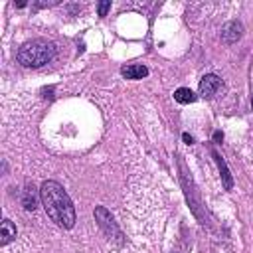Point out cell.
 I'll list each match as a JSON object with an SVG mask.
<instances>
[{"mask_svg":"<svg viewBox=\"0 0 253 253\" xmlns=\"http://www.w3.org/2000/svg\"><path fill=\"white\" fill-rule=\"evenodd\" d=\"M22 206L28 210V211H34L38 208V194H36V188L34 184H26L24 192H22Z\"/></svg>","mask_w":253,"mask_h":253,"instance_id":"obj_8","label":"cell"},{"mask_svg":"<svg viewBox=\"0 0 253 253\" xmlns=\"http://www.w3.org/2000/svg\"><path fill=\"white\" fill-rule=\"evenodd\" d=\"M16 235H18L16 225H14L8 217H4V219H2V227H0V247H8V243L14 241Z\"/></svg>","mask_w":253,"mask_h":253,"instance_id":"obj_6","label":"cell"},{"mask_svg":"<svg viewBox=\"0 0 253 253\" xmlns=\"http://www.w3.org/2000/svg\"><path fill=\"white\" fill-rule=\"evenodd\" d=\"M182 138H184V142H186V144H194V138H192L188 132H184V134H182Z\"/></svg>","mask_w":253,"mask_h":253,"instance_id":"obj_12","label":"cell"},{"mask_svg":"<svg viewBox=\"0 0 253 253\" xmlns=\"http://www.w3.org/2000/svg\"><path fill=\"white\" fill-rule=\"evenodd\" d=\"M121 73L126 79H142L148 75V67L146 65H138V63H130V65H123Z\"/></svg>","mask_w":253,"mask_h":253,"instance_id":"obj_7","label":"cell"},{"mask_svg":"<svg viewBox=\"0 0 253 253\" xmlns=\"http://www.w3.org/2000/svg\"><path fill=\"white\" fill-rule=\"evenodd\" d=\"M109 8H111V2H109V0H105V2H99V4H97V12H99V16H107Z\"/></svg>","mask_w":253,"mask_h":253,"instance_id":"obj_11","label":"cell"},{"mask_svg":"<svg viewBox=\"0 0 253 253\" xmlns=\"http://www.w3.org/2000/svg\"><path fill=\"white\" fill-rule=\"evenodd\" d=\"M251 107H253V95H251Z\"/></svg>","mask_w":253,"mask_h":253,"instance_id":"obj_14","label":"cell"},{"mask_svg":"<svg viewBox=\"0 0 253 253\" xmlns=\"http://www.w3.org/2000/svg\"><path fill=\"white\" fill-rule=\"evenodd\" d=\"M213 140H217V142H221V140H223V134H221V130H215V132H213Z\"/></svg>","mask_w":253,"mask_h":253,"instance_id":"obj_13","label":"cell"},{"mask_svg":"<svg viewBox=\"0 0 253 253\" xmlns=\"http://www.w3.org/2000/svg\"><path fill=\"white\" fill-rule=\"evenodd\" d=\"M53 57H55V43H51L47 40L26 42L16 53L18 63L24 67H42V65L49 63Z\"/></svg>","mask_w":253,"mask_h":253,"instance_id":"obj_2","label":"cell"},{"mask_svg":"<svg viewBox=\"0 0 253 253\" xmlns=\"http://www.w3.org/2000/svg\"><path fill=\"white\" fill-rule=\"evenodd\" d=\"M213 158H215V162H217V166H219V172H221V178H223V188H225V190H231V188H233V178H231V174H229L225 162L221 160V156H219L217 152H213Z\"/></svg>","mask_w":253,"mask_h":253,"instance_id":"obj_9","label":"cell"},{"mask_svg":"<svg viewBox=\"0 0 253 253\" xmlns=\"http://www.w3.org/2000/svg\"><path fill=\"white\" fill-rule=\"evenodd\" d=\"M40 200H42V206H43L47 217L55 225H59L61 229L75 227V221H77L75 206H73L69 194L65 192V188L59 182L45 180L40 188Z\"/></svg>","mask_w":253,"mask_h":253,"instance_id":"obj_1","label":"cell"},{"mask_svg":"<svg viewBox=\"0 0 253 253\" xmlns=\"http://www.w3.org/2000/svg\"><path fill=\"white\" fill-rule=\"evenodd\" d=\"M241 36H243V26H241V22H237V20H231V22H227V24L221 28V42L227 43V45L235 43Z\"/></svg>","mask_w":253,"mask_h":253,"instance_id":"obj_4","label":"cell"},{"mask_svg":"<svg viewBox=\"0 0 253 253\" xmlns=\"http://www.w3.org/2000/svg\"><path fill=\"white\" fill-rule=\"evenodd\" d=\"M93 215H95V219H97V225H99V227H101L109 237H113L115 241L123 243V233H121V229H119L117 221L111 217V213H109V210H107V208L97 206V208L93 210Z\"/></svg>","mask_w":253,"mask_h":253,"instance_id":"obj_3","label":"cell"},{"mask_svg":"<svg viewBox=\"0 0 253 253\" xmlns=\"http://www.w3.org/2000/svg\"><path fill=\"white\" fill-rule=\"evenodd\" d=\"M219 87H221V79H219L217 75H213V73H208V75H204V77L200 79L198 91H200L202 97H213Z\"/></svg>","mask_w":253,"mask_h":253,"instance_id":"obj_5","label":"cell"},{"mask_svg":"<svg viewBox=\"0 0 253 253\" xmlns=\"http://www.w3.org/2000/svg\"><path fill=\"white\" fill-rule=\"evenodd\" d=\"M174 99L182 105H188V103H194L198 99V95H194V91L188 89V87H180V89L174 91Z\"/></svg>","mask_w":253,"mask_h":253,"instance_id":"obj_10","label":"cell"}]
</instances>
